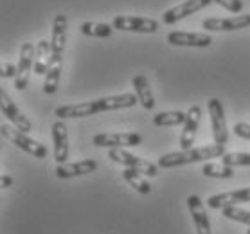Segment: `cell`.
<instances>
[{
  "mask_svg": "<svg viewBox=\"0 0 250 234\" xmlns=\"http://www.w3.org/2000/svg\"><path fill=\"white\" fill-rule=\"evenodd\" d=\"M0 133H2V137L6 139V141L15 144L17 148H20L22 151H25V153L33 155L34 159H45L47 157L45 146L42 143H38V141H34L33 137H29L25 131L18 130V128H13L11 125L2 123V125H0Z\"/></svg>",
  "mask_w": 250,
  "mask_h": 234,
  "instance_id": "3",
  "label": "cell"
},
{
  "mask_svg": "<svg viewBox=\"0 0 250 234\" xmlns=\"http://www.w3.org/2000/svg\"><path fill=\"white\" fill-rule=\"evenodd\" d=\"M232 130H234V133H236L238 137L250 141V125H249V123H236Z\"/></svg>",
  "mask_w": 250,
  "mask_h": 234,
  "instance_id": "30",
  "label": "cell"
},
{
  "mask_svg": "<svg viewBox=\"0 0 250 234\" xmlns=\"http://www.w3.org/2000/svg\"><path fill=\"white\" fill-rule=\"evenodd\" d=\"M200 121H202V108H200L198 105H193V106L188 110V117H186V123H184V130H182V133H180V148L182 149L193 148Z\"/></svg>",
  "mask_w": 250,
  "mask_h": 234,
  "instance_id": "13",
  "label": "cell"
},
{
  "mask_svg": "<svg viewBox=\"0 0 250 234\" xmlns=\"http://www.w3.org/2000/svg\"><path fill=\"white\" fill-rule=\"evenodd\" d=\"M218 6H222L223 9H227L230 13H241L243 11V2L241 0H214Z\"/></svg>",
  "mask_w": 250,
  "mask_h": 234,
  "instance_id": "28",
  "label": "cell"
},
{
  "mask_svg": "<svg viewBox=\"0 0 250 234\" xmlns=\"http://www.w3.org/2000/svg\"><path fill=\"white\" fill-rule=\"evenodd\" d=\"M210 115V125H212V135H214V143L225 146L229 141V128L227 119H225V112H223V105L220 99L212 97L207 103Z\"/></svg>",
  "mask_w": 250,
  "mask_h": 234,
  "instance_id": "7",
  "label": "cell"
},
{
  "mask_svg": "<svg viewBox=\"0 0 250 234\" xmlns=\"http://www.w3.org/2000/svg\"><path fill=\"white\" fill-rule=\"evenodd\" d=\"M15 76H17V67L9 62H2V65H0V78L7 80V78H15Z\"/></svg>",
  "mask_w": 250,
  "mask_h": 234,
  "instance_id": "29",
  "label": "cell"
},
{
  "mask_svg": "<svg viewBox=\"0 0 250 234\" xmlns=\"http://www.w3.org/2000/svg\"><path fill=\"white\" fill-rule=\"evenodd\" d=\"M81 33L85 36H92V38H108L114 31V25L101 22H83L81 23Z\"/></svg>",
  "mask_w": 250,
  "mask_h": 234,
  "instance_id": "23",
  "label": "cell"
},
{
  "mask_svg": "<svg viewBox=\"0 0 250 234\" xmlns=\"http://www.w3.org/2000/svg\"><path fill=\"white\" fill-rule=\"evenodd\" d=\"M51 42L40 40L36 43V52H34V74H47V69L51 65Z\"/></svg>",
  "mask_w": 250,
  "mask_h": 234,
  "instance_id": "20",
  "label": "cell"
},
{
  "mask_svg": "<svg viewBox=\"0 0 250 234\" xmlns=\"http://www.w3.org/2000/svg\"><path fill=\"white\" fill-rule=\"evenodd\" d=\"M186 117L188 114L186 112H180V110H169V112H159V114L153 115V125L155 126H180L186 123Z\"/></svg>",
  "mask_w": 250,
  "mask_h": 234,
  "instance_id": "21",
  "label": "cell"
},
{
  "mask_svg": "<svg viewBox=\"0 0 250 234\" xmlns=\"http://www.w3.org/2000/svg\"><path fill=\"white\" fill-rule=\"evenodd\" d=\"M167 43L176 47H198V49H204V47H209L212 43V38H210L207 33H184V31H173L167 35Z\"/></svg>",
  "mask_w": 250,
  "mask_h": 234,
  "instance_id": "14",
  "label": "cell"
},
{
  "mask_svg": "<svg viewBox=\"0 0 250 234\" xmlns=\"http://www.w3.org/2000/svg\"><path fill=\"white\" fill-rule=\"evenodd\" d=\"M13 186V177L11 175H7V173H2L0 175V188L2 189H7Z\"/></svg>",
  "mask_w": 250,
  "mask_h": 234,
  "instance_id": "31",
  "label": "cell"
},
{
  "mask_svg": "<svg viewBox=\"0 0 250 234\" xmlns=\"http://www.w3.org/2000/svg\"><path fill=\"white\" fill-rule=\"evenodd\" d=\"M108 159H112L117 164H123L125 168H131L137 170L142 175H148V177H157L159 175V164H153L149 160L137 157V155L126 151L125 148H112L108 151Z\"/></svg>",
  "mask_w": 250,
  "mask_h": 234,
  "instance_id": "4",
  "label": "cell"
},
{
  "mask_svg": "<svg viewBox=\"0 0 250 234\" xmlns=\"http://www.w3.org/2000/svg\"><path fill=\"white\" fill-rule=\"evenodd\" d=\"M247 234H250V229H249V231H247Z\"/></svg>",
  "mask_w": 250,
  "mask_h": 234,
  "instance_id": "32",
  "label": "cell"
},
{
  "mask_svg": "<svg viewBox=\"0 0 250 234\" xmlns=\"http://www.w3.org/2000/svg\"><path fill=\"white\" fill-rule=\"evenodd\" d=\"M210 2H214V0H186L182 4H178V6L167 9V11L162 15V22H164L166 25H173V23H176L178 20H182V18L189 17V15H193V13L207 7Z\"/></svg>",
  "mask_w": 250,
  "mask_h": 234,
  "instance_id": "11",
  "label": "cell"
},
{
  "mask_svg": "<svg viewBox=\"0 0 250 234\" xmlns=\"http://www.w3.org/2000/svg\"><path fill=\"white\" fill-rule=\"evenodd\" d=\"M222 162L227 166H232V168H238V166H250V153H245V151L225 153L222 157Z\"/></svg>",
  "mask_w": 250,
  "mask_h": 234,
  "instance_id": "27",
  "label": "cell"
},
{
  "mask_svg": "<svg viewBox=\"0 0 250 234\" xmlns=\"http://www.w3.org/2000/svg\"><path fill=\"white\" fill-rule=\"evenodd\" d=\"M67 17L65 15H56L52 22V35H51V51L54 62H62L65 43H67Z\"/></svg>",
  "mask_w": 250,
  "mask_h": 234,
  "instance_id": "12",
  "label": "cell"
},
{
  "mask_svg": "<svg viewBox=\"0 0 250 234\" xmlns=\"http://www.w3.org/2000/svg\"><path fill=\"white\" fill-rule=\"evenodd\" d=\"M123 178H125L126 182L130 184L131 188L135 189L137 193H141V194H149V193H151V186H149V182L144 177H142V175L137 171V170L125 168V170H123Z\"/></svg>",
  "mask_w": 250,
  "mask_h": 234,
  "instance_id": "22",
  "label": "cell"
},
{
  "mask_svg": "<svg viewBox=\"0 0 250 234\" xmlns=\"http://www.w3.org/2000/svg\"><path fill=\"white\" fill-rule=\"evenodd\" d=\"M247 202H250V186L249 188L212 194L210 198H207V207L209 209H223V207L239 206V204H247Z\"/></svg>",
  "mask_w": 250,
  "mask_h": 234,
  "instance_id": "10",
  "label": "cell"
},
{
  "mask_svg": "<svg viewBox=\"0 0 250 234\" xmlns=\"http://www.w3.org/2000/svg\"><path fill=\"white\" fill-rule=\"evenodd\" d=\"M60 76H62V62H54L51 60V65L47 69L45 83H43V92L45 94H54L60 85Z\"/></svg>",
  "mask_w": 250,
  "mask_h": 234,
  "instance_id": "24",
  "label": "cell"
},
{
  "mask_svg": "<svg viewBox=\"0 0 250 234\" xmlns=\"http://www.w3.org/2000/svg\"><path fill=\"white\" fill-rule=\"evenodd\" d=\"M131 85H133L135 96H137V99H139V103H141L142 108L153 110L155 108V97H153V92H151V86H149L148 78H146L144 74L133 76Z\"/></svg>",
  "mask_w": 250,
  "mask_h": 234,
  "instance_id": "19",
  "label": "cell"
},
{
  "mask_svg": "<svg viewBox=\"0 0 250 234\" xmlns=\"http://www.w3.org/2000/svg\"><path fill=\"white\" fill-rule=\"evenodd\" d=\"M188 207H189L191 216H193V223H194V229H196V234H212L209 216H207L205 206H204V202L200 200V196H196V194H189Z\"/></svg>",
  "mask_w": 250,
  "mask_h": 234,
  "instance_id": "16",
  "label": "cell"
},
{
  "mask_svg": "<svg viewBox=\"0 0 250 234\" xmlns=\"http://www.w3.org/2000/svg\"><path fill=\"white\" fill-rule=\"evenodd\" d=\"M97 170V162L94 159H85L80 160V162H63V164H58L56 168V177L58 178H74L81 177V175H88V173L96 171Z\"/></svg>",
  "mask_w": 250,
  "mask_h": 234,
  "instance_id": "18",
  "label": "cell"
},
{
  "mask_svg": "<svg viewBox=\"0 0 250 234\" xmlns=\"http://www.w3.org/2000/svg\"><path fill=\"white\" fill-rule=\"evenodd\" d=\"M115 29L119 31H130V33H146V35H153L159 31V22L153 18L144 17H133V15H119L114 18L112 22Z\"/></svg>",
  "mask_w": 250,
  "mask_h": 234,
  "instance_id": "6",
  "label": "cell"
},
{
  "mask_svg": "<svg viewBox=\"0 0 250 234\" xmlns=\"http://www.w3.org/2000/svg\"><path fill=\"white\" fill-rule=\"evenodd\" d=\"M202 173L209 178H232L234 177V168L227 164H218V162H207L202 168Z\"/></svg>",
  "mask_w": 250,
  "mask_h": 234,
  "instance_id": "25",
  "label": "cell"
},
{
  "mask_svg": "<svg viewBox=\"0 0 250 234\" xmlns=\"http://www.w3.org/2000/svg\"><path fill=\"white\" fill-rule=\"evenodd\" d=\"M34 52H36V47L33 43H22V47H20V60H18L17 76H15V86L18 90L27 88L29 74L34 67Z\"/></svg>",
  "mask_w": 250,
  "mask_h": 234,
  "instance_id": "9",
  "label": "cell"
},
{
  "mask_svg": "<svg viewBox=\"0 0 250 234\" xmlns=\"http://www.w3.org/2000/svg\"><path fill=\"white\" fill-rule=\"evenodd\" d=\"M92 144L97 148H133L142 144V135L135 131L126 133H97L92 139Z\"/></svg>",
  "mask_w": 250,
  "mask_h": 234,
  "instance_id": "5",
  "label": "cell"
},
{
  "mask_svg": "<svg viewBox=\"0 0 250 234\" xmlns=\"http://www.w3.org/2000/svg\"><path fill=\"white\" fill-rule=\"evenodd\" d=\"M52 141H54V159L58 164L67 162L68 159V131L63 119H58L52 125Z\"/></svg>",
  "mask_w": 250,
  "mask_h": 234,
  "instance_id": "17",
  "label": "cell"
},
{
  "mask_svg": "<svg viewBox=\"0 0 250 234\" xmlns=\"http://www.w3.org/2000/svg\"><path fill=\"white\" fill-rule=\"evenodd\" d=\"M202 27L209 31H238V29L250 27V15H238L230 18H205Z\"/></svg>",
  "mask_w": 250,
  "mask_h": 234,
  "instance_id": "15",
  "label": "cell"
},
{
  "mask_svg": "<svg viewBox=\"0 0 250 234\" xmlns=\"http://www.w3.org/2000/svg\"><path fill=\"white\" fill-rule=\"evenodd\" d=\"M139 103L135 94H121V96H108L101 97L96 101H85V103L76 105H62L56 108L58 119H78V117H88L101 112H110V110H123L131 108Z\"/></svg>",
  "mask_w": 250,
  "mask_h": 234,
  "instance_id": "1",
  "label": "cell"
},
{
  "mask_svg": "<svg viewBox=\"0 0 250 234\" xmlns=\"http://www.w3.org/2000/svg\"><path fill=\"white\" fill-rule=\"evenodd\" d=\"M227 153L225 146L222 144H209V146H202V148H189V149H180V151H173V153H166L159 159V168L169 170V168H176V166H186V164H194V162H202L205 159H218Z\"/></svg>",
  "mask_w": 250,
  "mask_h": 234,
  "instance_id": "2",
  "label": "cell"
},
{
  "mask_svg": "<svg viewBox=\"0 0 250 234\" xmlns=\"http://www.w3.org/2000/svg\"><path fill=\"white\" fill-rule=\"evenodd\" d=\"M222 214L225 218H229V220H232V222H239L250 227V211H245V209L236 206H229V207H223Z\"/></svg>",
  "mask_w": 250,
  "mask_h": 234,
  "instance_id": "26",
  "label": "cell"
},
{
  "mask_svg": "<svg viewBox=\"0 0 250 234\" xmlns=\"http://www.w3.org/2000/svg\"><path fill=\"white\" fill-rule=\"evenodd\" d=\"M0 110H2V115H6V119L15 125V128L25 131V133L33 131V123L20 112V108L13 103V99L4 88H0Z\"/></svg>",
  "mask_w": 250,
  "mask_h": 234,
  "instance_id": "8",
  "label": "cell"
}]
</instances>
